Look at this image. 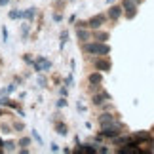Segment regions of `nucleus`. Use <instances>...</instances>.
<instances>
[{
    "instance_id": "1",
    "label": "nucleus",
    "mask_w": 154,
    "mask_h": 154,
    "mask_svg": "<svg viewBox=\"0 0 154 154\" xmlns=\"http://www.w3.org/2000/svg\"><path fill=\"white\" fill-rule=\"evenodd\" d=\"M82 51L88 53V55H109L110 53V46L106 42H97V40H93V42H82Z\"/></svg>"
},
{
    "instance_id": "2",
    "label": "nucleus",
    "mask_w": 154,
    "mask_h": 154,
    "mask_svg": "<svg viewBox=\"0 0 154 154\" xmlns=\"http://www.w3.org/2000/svg\"><path fill=\"white\" fill-rule=\"evenodd\" d=\"M124 129H126V126H124L120 120H116V122H112V124L101 126V131H99V133H101L105 139H114L120 133H124Z\"/></svg>"
},
{
    "instance_id": "3",
    "label": "nucleus",
    "mask_w": 154,
    "mask_h": 154,
    "mask_svg": "<svg viewBox=\"0 0 154 154\" xmlns=\"http://www.w3.org/2000/svg\"><path fill=\"white\" fill-rule=\"evenodd\" d=\"M93 67H95V70H99V72H110L112 70V63L109 55H99L93 59Z\"/></svg>"
},
{
    "instance_id": "4",
    "label": "nucleus",
    "mask_w": 154,
    "mask_h": 154,
    "mask_svg": "<svg viewBox=\"0 0 154 154\" xmlns=\"http://www.w3.org/2000/svg\"><path fill=\"white\" fill-rule=\"evenodd\" d=\"M32 69L36 70V74L38 72H50L51 70V61L48 57H44V55H38L34 59V63H32Z\"/></svg>"
},
{
    "instance_id": "5",
    "label": "nucleus",
    "mask_w": 154,
    "mask_h": 154,
    "mask_svg": "<svg viewBox=\"0 0 154 154\" xmlns=\"http://www.w3.org/2000/svg\"><path fill=\"white\" fill-rule=\"evenodd\" d=\"M116 120H120V114H116V112H110V110H103L101 114L97 116L99 126H106V124H112V122H116Z\"/></svg>"
},
{
    "instance_id": "6",
    "label": "nucleus",
    "mask_w": 154,
    "mask_h": 154,
    "mask_svg": "<svg viewBox=\"0 0 154 154\" xmlns=\"http://www.w3.org/2000/svg\"><path fill=\"white\" fill-rule=\"evenodd\" d=\"M106 17L105 14H97V15H93V17H90L88 19V29H91V31H97V29H101L105 23H106Z\"/></svg>"
},
{
    "instance_id": "7",
    "label": "nucleus",
    "mask_w": 154,
    "mask_h": 154,
    "mask_svg": "<svg viewBox=\"0 0 154 154\" xmlns=\"http://www.w3.org/2000/svg\"><path fill=\"white\" fill-rule=\"evenodd\" d=\"M106 101H112V95L109 91H105V90H99V93H93L91 95V105L93 106H101Z\"/></svg>"
},
{
    "instance_id": "8",
    "label": "nucleus",
    "mask_w": 154,
    "mask_h": 154,
    "mask_svg": "<svg viewBox=\"0 0 154 154\" xmlns=\"http://www.w3.org/2000/svg\"><path fill=\"white\" fill-rule=\"evenodd\" d=\"M122 15H124V8H122V4H112L110 8L106 10V17H109L110 21H118Z\"/></svg>"
},
{
    "instance_id": "9",
    "label": "nucleus",
    "mask_w": 154,
    "mask_h": 154,
    "mask_svg": "<svg viewBox=\"0 0 154 154\" xmlns=\"http://www.w3.org/2000/svg\"><path fill=\"white\" fill-rule=\"evenodd\" d=\"M76 38L80 42H90V40H93V31L88 27H80V29H76Z\"/></svg>"
},
{
    "instance_id": "10",
    "label": "nucleus",
    "mask_w": 154,
    "mask_h": 154,
    "mask_svg": "<svg viewBox=\"0 0 154 154\" xmlns=\"http://www.w3.org/2000/svg\"><path fill=\"white\" fill-rule=\"evenodd\" d=\"M133 139L137 141L139 145H143V143H149V139L152 137V133L150 131H146V129H141V131H133Z\"/></svg>"
},
{
    "instance_id": "11",
    "label": "nucleus",
    "mask_w": 154,
    "mask_h": 154,
    "mask_svg": "<svg viewBox=\"0 0 154 154\" xmlns=\"http://www.w3.org/2000/svg\"><path fill=\"white\" fill-rule=\"evenodd\" d=\"M99 149V145L95 143H86V145H78V149H76L74 152H88V154H95Z\"/></svg>"
},
{
    "instance_id": "12",
    "label": "nucleus",
    "mask_w": 154,
    "mask_h": 154,
    "mask_svg": "<svg viewBox=\"0 0 154 154\" xmlns=\"http://www.w3.org/2000/svg\"><path fill=\"white\" fill-rule=\"evenodd\" d=\"M131 139H133V135H124V133H120L118 137L112 139V145H114V146H122V145L131 143Z\"/></svg>"
},
{
    "instance_id": "13",
    "label": "nucleus",
    "mask_w": 154,
    "mask_h": 154,
    "mask_svg": "<svg viewBox=\"0 0 154 154\" xmlns=\"http://www.w3.org/2000/svg\"><path fill=\"white\" fill-rule=\"evenodd\" d=\"M53 128H55V131L59 135H63V137H67V135H69V126L65 122H61V120H53Z\"/></svg>"
},
{
    "instance_id": "14",
    "label": "nucleus",
    "mask_w": 154,
    "mask_h": 154,
    "mask_svg": "<svg viewBox=\"0 0 154 154\" xmlns=\"http://www.w3.org/2000/svg\"><path fill=\"white\" fill-rule=\"evenodd\" d=\"M88 82H90V86H101L103 84V72H99V70L91 72L88 76Z\"/></svg>"
},
{
    "instance_id": "15",
    "label": "nucleus",
    "mask_w": 154,
    "mask_h": 154,
    "mask_svg": "<svg viewBox=\"0 0 154 154\" xmlns=\"http://www.w3.org/2000/svg\"><path fill=\"white\" fill-rule=\"evenodd\" d=\"M109 38H110V34L106 32V31H101V29L93 31V40H97V42H106Z\"/></svg>"
},
{
    "instance_id": "16",
    "label": "nucleus",
    "mask_w": 154,
    "mask_h": 154,
    "mask_svg": "<svg viewBox=\"0 0 154 154\" xmlns=\"http://www.w3.org/2000/svg\"><path fill=\"white\" fill-rule=\"evenodd\" d=\"M122 8H124V14H126V11H137L139 6L133 0H122Z\"/></svg>"
},
{
    "instance_id": "17",
    "label": "nucleus",
    "mask_w": 154,
    "mask_h": 154,
    "mask_svg": "<svg viewBox=\"0 0 154 154\" xmlns=\"http://www.w3.org/2000/svg\"><path fill=\"white\" fill-rule=\"evenodd\" d=\"M67 40H69V32H67V31H61V34H59V50L65 48Z\"/></svg>"
},
{
    "instance_id": "18",
    "label": "nucleus",
    "mask_w": 154,
    "mask_h": 154,
    "mask_svg": "<svg viewBox=\"0 0 154 154\" xmlns=\"http://www.w3.org/2000/svg\"><path fill=\"white\" fill-rule=\"evenodd\" d=\"M15 143L14 141H4V152H15Z\"/></svg>"
},
{
    "instance_id": "19",
    "label": "nucleus",
    "mask_w": 154,
    "mask_h": 154,
    "mask_svg": "<svg viewBox=\"0 0 154 154\" xmlns=\"http://www.w3.org/2000/svg\"><path fill=\"white\" fill-rule=\"evenodd\" d=\"M34 15H36V8H27L25 10V19L27 21H32Z\"/></svg>"
},
{
    "instance_id": "20",
    "label": "nucleus",
    "mask_w": 154,
    "mask_h": 154,
    "mask_svg": "<svg viewBox=\"0 0 154 154\" xmlns=\"http://www.w3.org/2000/svg\"><path fill=\"white\" fill-rule=\"evenodd\" d=\"M65 86H67V88H72L74 86V72H72V70H70L69 76L65 78Z\"/></svg>"
},
{
    "instance_id": "21",
    "label": "nucleus",
    "mask_w": 154,
    "mask_h": 154,
    "mask_svg": "<svg viewBox=\"0 0 154 154\" xmlns=\"http://www.w3.org/2000/svg\"><path fill=\"white\" fill-rule=\"evenodd\" d=\"M15 88H17L15 82H14V84H10L8 88H4V90H2V95H10V93H14V91H15Z\"/></svg>"
},
{
    "instance_id": "22",
    "label": "nucleus",
    "mask_w": 154,
    "mask_h": 154,
    "mask_svg": "<svg viewBox=\"0 0 154 154\" xmlns=\"http://www.w3.org/2000/svg\"><path fill=\"white\" fill-rule=\"evenodd\" d=\"M67 105H69V101H67V97H63V95L59 97V99H57V103H55V106H57V109H65Z\"/></svg>"
},
{
    "instance_id": "23",
    "label": "nucleus",
    "mask_w": 154,
    "mask_h": 154,
    "mask_svg": "<svg viewBox=\"0 0 154 154\" xmlns=\"http://www.w3.org/2000/svg\"><path fill=\"white\" fill-rule=\"evenodd\" d=\"M36 82H38V88H46V84H48L46 76H42L40 72H38V76H36Z\"/></svg>"
},
{
    "instance_id": "24",
    "label": "nucleus",
    "mask_w": 154,
    "mask_h": 154,
    "mask_svg": "<svg viewBox=\"0 0 154 154\" xmlns=\"http://www.w3.org/2000/svg\"><path fill=\"white\" fill-rule=\"evenodd\" d=\"M31 135H32V139L36 141L38 145H42V143H44V141H42V137H40V135H38V131H36V129H32V133H31Z\"/></svg>"
},
{
    "instance_id": "25",
    "label": "nucleus",
    "mask_w": 154,
    "mask_h": 154,
    "mask_svg": "<svg viewBox=\"0 0 154 154\" xmlns=\"http://www.w3.org/2000/svg\"><path fill=\"white\" fill-rule=\"evenodd\" d=\"M69 90H70V88H67V86H61V88H59V95H63V97H69Z\"/></svg>"
},
{
    "instance_id": "26",
    "label": "nucleus",
    "mask_w": 154,
    "mask_h": 154,
    "mask_svg": "<svg viewBox=\"0 0 154 154\" xmlns=\"http://www.w3.org/2000/svg\"><path fill=\"white\" fill-rule=\"evenodd\" d=\"M11 128H14V131H23V129H25V126H23V122H15Z\"/></svg>"
},
{
    "instance_id": "27",
    "label": "nucleus",
    "mask_w": 154,
    "mask_h": 154,
    "mask_svg": "<svg viewBox=\"0 0 154 154\" xmlns=\"http://www.w3.org/2000/svg\"><path fill=\"white\" fill-rule=\"evenodd\" d=\"M2 40H4L6 44H8V40H10V32H8V29H6V27H2Z\"/></svg>"
},
{
    "instance_id": "28",
    "label": "nucleus",
    "mask_w": 154,
    "mask_h": 154,
    "mask_svg": "<svg viewBox=\"0 0 154 154\" xmlns=\"http://www.w3.org/2000/svg\"><path fill=\"white\" fill-rule=\"evenodd\" d=\"M8 15H10V19H19V10H11Z\"/></svg>"
},
{
    "instance_id": "29",
    "label": "nucleus",
    "mask_w": 154,
    "mask_h": 154,
    "mask_svg": "<svg viewBox=\"0 0 154 154\" xmlns=\"http://www.w3.org/2000/svg\"><path fill=\"white\" fill-rule=\"evenodd\" d=\"M21 34H23V38H27V34H29V25H27V23H23V27H21Z\"/></svg>"
},
{
    "instance_id": "30",
    "label": "nucleus",
    "mask_w": 154,
    "mask_h": 154,
    "mask_svg": "<svg viewBox=\"0 0 154 154\" xmlns=\"http://www.w3.org/2000/svg\"><path fill=\"white\" fill-rule=\"evenodd\" d=\"M29 145H31V139H29V137H23L19 141V146H29Z\"/></svg>"
},
{
    "instance_id": "31",
    "label": "nucleus",
    "mask_w": 154,
    "mask_h": 154,
    "mask_svg": "<svg viewBox=\"0 0 154 154\" xmlns=\"http://www.w3.org/2000/svg\"><path fill=\"white\" fill-rule=\"evenodd\" d=\"M23 61L29 63V65H32V63H34V59L31 57V53H27V55H23Z\"/></svg>"
},
{
    "instance_id": "32",
    "label": "nucleus",
    "mask_w": 154,
    "mask_h": 154,
    "mask_svg": "<svg viewBox=\"0 0 154 154\" xmlns=\"http://www.w3.org/2000/svg\"><path fill=\"white\" fill-rule=\"evenodd\" d=\"M51 19L55 21V23H61V21H63V15H61V14H53V15H51Z\"/></svg>"
},
{
    "instance_id": "33",
    "label": "nucleus",
    "mask_w": 154,
    "mask_h": 154,
    "mask_svg": "<svg viewBox=\"0 0 154 154\" xmlns=\"http://www.w3.org/2000/svg\"><path fill=\"white\" fill-rule=\"evenodd\" d=\"M124 15H126V19H133V17L137 15V11H126Z\"/></svg>"
},
{
    "instance_id": "34",
    "label": "nucleus",
    "mask_w": 154,
    "mask_h": 154,
    "mask_svg": "<svg viewBox=\"0 0 154 154\" xmlns=\"http://www.w3.org/2000/svg\"><path fill=\"white\" fill-rule=\"evenodd\" d=\"M50 150H51V152H59L61 149H59V145H57V143H51V145H50Z\"/></svg>"
},
{
    "instance_id": "35",
    "label": "nucleus",
    "mask_w": 154,
    "mask_h": 154,
    "mask_svg": "<svg viewBox=\"0 0 154 154\" xmlns=\"http://www.w3.org/2000/svg\"><path fill=\"white\" fill-rule=\"evenodd\" d=\"M149 146H150V149H149V152H154V139H152V137L149 139Z\"/></svg>"
},
{
    "instance_id": "36",
    "label": "nucleus",
    "mask_w": 154,
    "mask_h": 154,
    "mask_svg": "<svg viewBox=\"0 0 154 154\" xmlns=\"http://www.w3.org/2000/svg\"><path fill=\"white\" fill-rule=\"evenodd\" d=\"M80 27H88V21H78L76 23V29H80Z\"/></svg>"
},
{
    "instance_id": "37",
    "label": "nucleus",
    "mask_w": 154,
    "mask_h": 154,
    "mask_svg": "<svg viewBox=\"0 0 154 154\" xmlns=\"http://www.w3.org/2000/svg\"><path fill=\"white\" fill-rule=\"evenodd\" d=\"M76 109H78V112H84V110H86V106L82 105V103H78V105H76Z\"/></svg>"
},
{
    "instance_id": "38",
    "label": "nucleus",
    "mask_w": 154,
    "mask_h": 154,
    "mask_svg": "<svg viewBox=\"0 0 154 154\" xmlns=\"http://www.w3.org/2000/svg\"><path fill=\"white\" fill-rule=\"evenodd\" d=\"M17 114H19V116L23 118V116H25V110H23V109H19V106H17Z\"/></svg>"
},
{
    "instance_id": "39",
    "label": "nucleus",
    "mask_w": 154,
    "mask_h": 154,
    "mask_svg": "<svg viewBox=\"0 0 154 154\" xmlns=\"http://www.w3.org/2000/svg\"><path fill=\"white\" fill-rule=\"evenodd\" d=\"M8 2L10 0H0V6H8Z\"/></svg>"
},
{
    "instance_id": "40",
    "label": "nucleus",
    "mask_w": 154,
    "mask_h": 154,
    "mask_svg": "<svg viewBox=\"0 0 154 154\" xmlns=\"http://www.w3.org/2000/svg\"><path fill=\"white\" fill-rule=\"evenodd\" d=\"M0 152H4V141L0 139Z\"/></svg>"
},
{
    "instance_id": "41",
    "label": "nucleus",
    "mask_w": 154,
    "mask_h": 154,
    "mask_svg": "<svg viewBox=\"0 0 154 154\" xmlns=\"http://www.w3.org/2000/svg\"><path fill=\"white\" fill-rule=\"evenodd\" d=\"M133 2H135V4L139 6V4H143V0H133Z\"/></svg>"
},
{
    "instance_id": "42",
    "label": "nucleus",
    "mask_w": 154,
    "mask_h": 154,
    "mask_svg": "<svg viewBox=\"0 0 154 154\" xmlns=\"http://www.w3.org/2000/svg\"><path fill=\"white\" fill-rule=\"evenodd\" d=\"M112 2H114V0H106V4H112Z\"/></svg>"
}]
</instances>
